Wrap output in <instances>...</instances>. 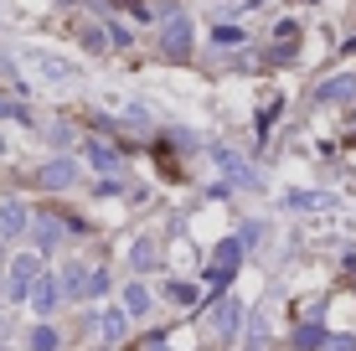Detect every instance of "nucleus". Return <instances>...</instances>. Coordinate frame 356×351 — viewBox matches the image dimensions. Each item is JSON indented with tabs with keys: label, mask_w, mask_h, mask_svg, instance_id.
<instances>
[{
	"label": "nucleus",
	"mask_w": 356,
	"mask_h": 351,
	"mask_svg": "<svg viewBox=\"0 0 356 351\" xmlns=\"http://www.w3.org/2000/svg\"><path fill=\"white\" fill-rule=\"evenodd\" d=\"M26 67H31L42 83H52V88H67V83H78V63H67V57L47 52V47H26Z\"/></svg>",
	"instance_id": "1"
},
{
	"label": "nucleus",
	"mask_w": 356,
	"mask_h": 351,
	"mask_svg": "<svg viewBox=\"0 0 356 351\" xmlns=\"http://www.w3.org/2000/svg\"><path fill=\"white\" fill-rule=\"evenodd\" d=\"M161 52L170 57V63H181V57L191 52V21L186 16H170L161 26Z\"/></svg>",
	"instance_id": "2"
},
{
	"label": "nucleus",
	"mask_w": 356,
	"mask_h": 351,
	"mask_svg": "<svg viewBox=\"0 0 356 351\" xmlns=\"http://www.w3.org/2000/svg\"><path fill=\"white\" fill-rule=\"evenodd\" d=\"M238 263H243V243H238V238H227V243L217 248L212 269H207V284H212V289H222V284L232 279V274H238Z\"/></svg>",
	"instance_id": "3"
},
{
	"label": "nucleus",
	"mask_w": 356,
	"mask_h": 351,
	"mask_svg": "<svg viewBox=\"0 0 356 351\" xmlns=\"http://www.w3.org/2000/svg\"><path fill=\"white\" fill-rule=\"evenodd\" d=\"M36 274H42V259H36V253H16V259H10V300H26Z\"/></svg>",
	"instance_id": "4"
},
{
	"label": "nucleus",
	"mask_w": 356,
	"mask_h": 351,
	"mask_svg": "<svg viewBox=\"0 0 356 351\" xmlns=\"http://www.w3.org/2000/svg\"><path fill=\"white\" fill-rule=\"evenodd\" d=\"M31 310L36 316H52L57 310V300H63V279H52V274H36V284H31Z\"/></svg>",
	"instance_id": "5"
},
{
	"label": "nucleus",
	"mask_w": 356,
	"mask_h": 351,
	"mask_svg": "<svg viewBox=\"0 0 356 351\" xmlns=\"http://www.w3.org/2000/svg\"><path fill=\"white\" fill-rule=\"evenodd\" d=\"M72 181H78V165L72 161H47L42 171H36V186H47V191H63Z\"/></svg>",
	"instance_id": "6"
},
{
	"label": "nucleus",
	"mask_w": 356,
	"mask_h": 351,
	"mask_svg": "<svg viewBox=\"0 0 356 351\" xmlns=\"http://www.w3.org/2000/svg\"><path fill=\"white\" fill-rule=\"evenodd\" d=\"M31 227V212L21 207V202H6V207H0V238H21Z\"/></svg>",
	"instance_id": "7"
},
{
	"label": "nucleus",
	"mask_w": 356,
	"mask_h": 351,
	"mask_svg": "<svg viewBox=\"0 0 356 351\" xmlns=\"http://www.w3.org/2000/svg\"><path fill=\"white\" fill-rule=\"evenodd\" d=\"M351 93H356V78H351V72H341V78L321 83V93H315V99H321V104H346Z\"/></svg>",
	"instance_id": "8"
},
{
	"label": "nucleus",
	"mask_w": 356,
	"mask_h": 351,
	"mask_svg": "<svg viewBox=\"0 0 356 351\" xmlns=\"http://www.w3.org/2000/svg\"><path fill=\"white\" fill-rule=\"evenodd\" d=\"M63 217H36V248H57L63 243Z\"/></svg>",
	"instance_id": "9"
},
{
	"label": "nucleus",
	"mask_w": 356,
	"mask_h": 351,
	"mask_svg": "<svg viewBox=\"0 0 356 351\" xmlns=\"http://www.w3.org/2000/svg\"><path fill=\"white\" fill-rule=\"evenodd\" d=\"M88 155H93L98 171H119V145H108V140H88Z\"/></svg>",
	"instance_id": "10"
},
{
	"label": "nucleus",
	"mask_w": 356,
	"mask_h": 351,
	"mask_svg": "<svg viewBox=\"0 0 356 351\" xmlns=\"http://www.w3.org/2000/svg\"><path fill=\"white\" fill-rule=\"evenodd\" d=\"M88 274H93V269H83V263H67V269H63V295H72V300L88 295Z\"/></svg>",
	"instance_id": "11"
},
{
	"label": "nucleus",
	"mask_w": 356,
	"mask_h": 351,
	"mask_svg": "<svg viewBox=\"0 0 356 351\" xmlns=\"http://www.w3.org/2000/svg\"><path fill=\"white\" fill-rule=\"evenodd\" d=\"M238 320H243V305H238V300H222V305H217V331H222V336H232V331H238Z\"/></svg>",
	"instance_id": "12"
},
{
	"label": "nucleus",
	"mask_w": 356,
	"mask_h": 351,
	"mask_svg": "<svg viewBox=\"0 0 356 351\" xmlns=\"http://www.w3.org/2000/svg\"><path fill=\"white\" fill-rule=\"evenodd\" d=\"M98 331H104L108 341H119V336L129 331V310H104V320H98Z\"/></svg>",
	"instance_id": "13"
},
{
	"label": "nucleus",
	"mask_w": 356,
	"mask_h": 351,
	"mask_svg": "<svg viewBox=\"0 0 356 351\" xmlns=\"http://www.w3.org/2000/svg\"><path fill=\"white\" fill-rule=\"evenodd\" d=\"M124 310H129V316H145V310H150V289H145V284H129V289H124Z\"/></svg>",
	"instance_id": "14"
},
{
	"label": "nucleus",
	"mask_w": 356,
	"mask_h": 351,
	"mask_svg": "<svg viewBox=\"0 0 356 351\" xmlns=\"http://www.w3.org/2000/svg\"><path fill=\"white\" fill-rule=\"evenodd\" d=\"M26 346H31V351H57V331H52V325H36Z\"/></svg>",
	"instance_id": "15"
},
{
	"label": "nucleus",
	"mask_w": 356,
	"mask_h": 351,
	"mask_svg": "<svg viewBox=\"0 0 356 351\" xmlns=\"http://www.w3.org/2000/svg\"><path fill=\"white\" fill-rule=\"evenodd\" d=\"M264 341H268V325H264V316L248 325V341H243V351H264Z\"/></svg>",
	"instance_id": "16"
},
{
	"label": "nucleus",
	"mask_w": 356,
	"mask_h": 351,
	"mask_svg": "<svg viewBox=\"0 0 356 351\" xmlns=\"http://www.w3.org/2000/svg\"><path fill=\"white\" fill-rule=\"evenodd\" d=\"M134 263H140V269H150V263H155V243H150V238L134 243Z\"/></svg>",
	"instance_id": "17"
},
{
	"label": "nucleus",
	"mask_w": 356,
	"mask_h": 351,
	"mask_svg": "<svg viewBox=\"0 0 356 351\" xmlns=\"http://www.w3.org/2000/svg\"><path fill=\"white\" fill-rule=\"evenodd\" d=\"M83 47H93V52H104V47H108V36L98 31V26H83Z\"/></svg>",
	"instance_id": "18"
},
{
	"label": "nucleus",
	"mask_w": 356,
	"mask_h": 351,
	"mask_svg": "<svg viewBox=\"0 0 356 351\" xmlns=\"http://www.w3.org/2000/svg\"><path fill=\"white\" fill-rule=\"evenodd\" d=\"M0 119H31V114H26L16 99H0Z\"/></svg>",
	"instance_id": "19"
},
{
	"label": "nucleus",
	"mask_w": 356,
	"mask_h": 351,
	"mask_svg": "<svg viewBox=\"0 0 356 351\" xmlns=\"http://www.w3.org/2000/svg\"><path fill=\"white\" fill-rule=\"evenodd\" d=\"M104 289H108V274L93 269V274H88V295H104Z\"/></svg>",
	"instance_id": "20"
},
{
	"label": "nucleus",
	"mask_w": 356,
	"mask_h": 351,
	"mask_svg": "<svg viewBox=\"0 0 356 351\" xmlns=\"http://www.w3.org/2000/svg\"><path fill=\"white\" fill-rule=\"evenodd\" d=\"M212 36H217V42H222V47H232V42H243V31H238V26H217Z\"/></svg>",
	"instance_id": "21"
},
{
	"label": "nucleus",
	"mask_w": 356,
	"mask_h": 351,
	"mask_svg": "<svg viewBox=\"0 0 356 351\" xmlns=\"http://www.w3.org/2000/svg\"><path fill=\"white\" fill-rule=\"evenodd\" d=\"M170 300H181V305H191V300H196V289H191V284H170Z\"/></svg>",
	"instance_id": "22"
},
{
	"label": "nucleus",
	"mask_w": 356,
	"mask_h": 351,
	"mask_svg": "<svg viewBox=\"0 0 356 351\" xmlns=\"http://www.w3.org/2000/svg\"><path fill=\"white\" fill-rule=\"evenodd\" d=\"M300 346H325V336L315 331V325H305V331H300Z\"/></svg>",
	"instance_id": "23"
},
{
	"label": "nucleus",
	"mask_w": 356,
	"mask_h": 351,
	"mask_svg": "<svg viewBox=\"0 0 356 351\" xmlns=\"http://www.w3.org/2000/svg\"><path fill=\"white\" fill-rule=\"evenodd\" d=\"M330 351H356V341H346V336H341V341H325Z\"/></svg>",
	"instance_id": "24"
},
{
	"label": "nucleus",
	"mask_w": 356,
	"mask_h": 351,
	"mask_svg": "<svg viewBox=\"0 0 356 351\" xmlns=\"http://www.w3.org/2000/svg\"><path fill=\"white\" fill-rule=\"evenodd\" d=\"M10 72H16V67H10V57L0 52V78H10Z\"/></svg>",
	"instance_id": "25"
},
{
	"label": "nucleus",
	"mask_w": 356,
	"mask_h": 351,
	"mask_svg": "<svg viewBox=\"0 0 356 351\" xmlns=\"http://www.w3.org/2000/svg\"><path fill=\"white\" fill-rule=\"evenodd\" d=\"M150 351H170V346H161V341H150Z\"/></svg>",
	"instance_id": "26"
},
{
	"label": "nucleus",
	"mask_w": 356,
	"mask_h": 351,
	"mask_svg": "<svg viewBox=\"0 0 356 351\" xmlns=\"http://www.w3.org/2000/svg\"><path fill=\"white\" fill-rule=\"evenodd\" d=\"M124 6H140V0H124Z\"/></svg>",
	"instance_id": "27"
},
{
	"label": "nucleus",
	"mask_w": 356,
	"mask_h": 351,
	"mask_svg": "<svg viewBox=\"0 0 356 351\" xmlns=\"http://www.w3.org/2000/svg\"><path fill=\"white\" fill-rule=\"evenodd\" d=\"M0 150H6V140H0Z\"/></svg>",
	"instance_id": "28"
}]
</instances>
